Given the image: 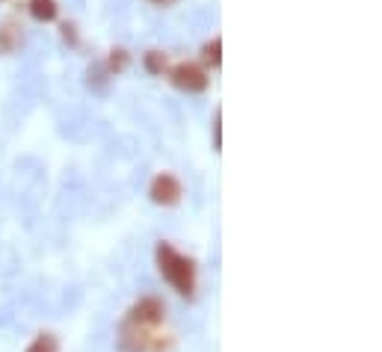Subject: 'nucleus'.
Masks as SVG:
<instances>
[{"mask_svg": "<svg viewBox=\"0 0 382 352\" xmlns=\"http://www.w3.org/2000/svg\"><path fill=\"white\" fill-rule=\"evenodd\" d=\"M158 267L160 276L181 293V296H193L195 293V267L190 258H184L181 252H175L169 243L158 246Z\"/></svg>", "mask_w": 382, "mask_h": 352, "instance_id": "nucleus-1", "label": "nucleus"}, {"mask_svg": "<svg viewBox=\"0 0 382 352\" xmlns=\"http://www.w3.org/2000/svg\"><path fill=\"white\" fill-rule=\"evenodd\" d=\"M166 317V308L158 296H142L140 302H134V308L127 311V317L122 326H134V329H149V331H158V326Z\"/></svg>", "mask_w": 382, "mask_h": 352, "instance_id": "nucleus-2", "label": "nucleus"}, {"mask_svg": "<svg viewBox=\"0 0 382 352\" xmlns=\"http://www.w3.org/2000/svg\"><path fill=\"white\" fill-rule=\"evenodd\" d=\"M172 83L187 92H204L208 89V74L193 63H178L172 68Z\"/></svg>", "mask_w": 382, "mask_h": 352, "instance_id": "nucleus-3", "label": "nucleus"}, {"mask_svg": "<svg viewBox=\"0 0 382 352\" xmlns=\"http://www.w3.org/2000/svg\"><path fill=\"white\" fill-rule=\"evenodd\" d=\"M151 201L154 204H163V208H172V204L181 201V184L175 175H158L151 181Z\"/></svg>", "mask_w": 382, "mask_h": 352, "instance_id": "nucleus-4", "label": "nucleus"}, {"mask_svg": "<svg viewBox=\"0 0 382 352\" xmlns=\"http://www.w3.org/2000/svg\"><path fill=\"white\" fill-rule=\"evenodd\" d=\"M56 12H60L56 0H30V15L36 21H54Z\"/></svg>", "mask_w": 382, "mask_h": 352, "instance_id": "nucleus-5", "label": "nucleus"}, {"mask_svg": "<svg viewBox=\"0 0 382 352\" xmlns=\"http://www.w3.org/2000/svg\"><path fill=\"white\" fill-rule=\"evenodd\" d=\"M27 352H56V338L54 335H39L30 346H27Z\"/></svg>", "mask_w": 382, "mask_h": 352, "instance_id": "nucleus-6", "label": "nucleus"}, {"mask_svg": "<svg viewBox=\"0 0 382 352\" xmlns=\"http://www.w3.org/2000/svg\"><path fill=\"white\" fill-rule=\"evenodd\" d=\"M15 42H18V30H15V24L0 27V51H12Z\"/></svg>", "mask_w": 382, "mask_h": 352, "instance_id": "nucleus-7", "label": "nucleus"}, {"mask_svg": "<svg viewBox=\"0 0 382 352\" xmlns=\"http://www.w3.org/2000/svg\"><path fill=\"white\" fill-rule=\"evenodd\" d=\"M145 68H149L151 74H163V68H166V56L158 54V51H149V54H145Z\"/></svg>", "mask_w": 382, "mask_h": 352, "instance_id": "nucleus-8", "label": "nucleus"}, {"mask_svg": "<svg viewBox=\"0 0 382 352\" xmlns=\"http://www.w3.org/2000/svg\"><path fill=\"white\" fill-rule=\"evenodd\" d=\"M220 51H222V42H220V36H217V38H213V42H208V45H204V60H208L211 65H220V63H222Z\"/></svg>", "mask_w": 382, "mask_h": 352, "instance_id": "nucleus-9", "label": "nucleus"}, {"mask_svg": "<svg viewBox=\"0 0 382 352\" xmlns=\"http://www.w3.org/2000/svg\"><path fill=\"white\" fill-rule=\"evenodd\" d=\"M125 65H127V51H113V56H110V68L122 72Z\"/></svg>", "mask_w": 382, "mask_h": 352, "instance_id": "nucleus-10", "label": "nucleus"}, {"mask_svg": "<svg viewBox=\"0 0 382 352\" xmlns=\"http://www.w3.org/2000/svg\"><path fill=\"white\" fill-rule=\"evenodd\" d=\"M213 145H222V113L217 110V119H213Z\"/></svg>", "mask_w": 382, "mask_h": 352, "instance_id": "nucleus-11", "label": "nucleus"}, {"mask_svg": "<svg viewBox=\"0 0 382 352\" xmlns=\"http://www.w3.org/2000/svg\"><path fill=\"white\" fill-rule=\"evenodd\" d=\"M63 38H65V42H77V36H74V27L72 24H63Z\"/></svg>", "mask_w": 382, "mask_h": 352, "instance_id": "nucleus-12", "label": "nucleus"}]
</instances>
